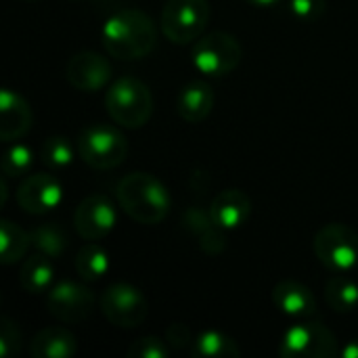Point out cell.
Instances as JSON below:
<instances>
[{"instance_id": "5b68a950", "label": "cell", "mask_w": 358, "mask_h": 358, "mask_svg": "<svg viewBox=\"0 0 358 358\" xmlns=\"http://www.w3.org/2000/svg\"><path fill=\"white\" fill-rule=\"evenodd\" d=\"M315 254L327 271L348 275L358 266V233L342 222L325 224L315 235Z\"/></svg>"}, {"instance_id": "9c48e42d", "label": "cell", "mask_w": 358, "mask_h": 358, "mask_svg": "<svg viewBox=\"0 0 358 358\" xmlns=\"http://www.w3.org/2000/svg\"><path fill=\"white\" fill-rule=\"evenodd\" d=\"M336 352L338 340L321 323H296L279 344V357L283 358H329Z\"/></svg>"}, {"instance_id": "83f0119b", "label": "cell", "mask_w": 358, "mask_h": 358, "mask_svg": "<svg viewBox=\"0 0 358 358\" xmlns=\"http://www.w3.org/2000/svg\"><path fill=\"white\" fill-rule=\"evenodd\" d=\"M128 358H168L170 357V344L166 340H159V338H141L136 340L128 352Z\"/></svg>"}, {"instance_id": "f546056e", "label": "cell", "mask_w": 358, "mask_h": 358, "mask_svg": "<svg viewBox=\"0 0 358 358\" xmlns=\"http://www.w3.org/2000/svg\"><path fill=\"white\" fill-rule=\"evenodd\" d=\"M287 6L294 17H298L302 21H315V19L323 17L327 2L325 0H289Z\"/></svg>"}, {"instance_id": "8992f818", "label": "cell", "mask_w": 358, "mask_h": 358, "mask_svg": "<svg viewBox=\"0 0 358 358\" xmlns=\"http://www.w3.org/2000/svg\"><path fill=\"white\" fill-rule=\"evenodd\" d=\"M243 59L241 42L229 31H212L201 36L193 46V65L212 78L233 73Z\"/></svg>"}, {"instance_id": "5bb4252c", "label": "cell", "mask_w": 358, "mask_h": 358, "mask_svg": "<svg viewBox=\"0 0 358 358\" xmlns=\"http://www.w3.org/2000/svg\"><path fill=\"white\" fill-rule=\"evenodd\" d=\"M31 128V109L27 101L10 90L4 88L0 92V138L4 143L19 141Z\"/></svg>"}, {"instance_id": "7402d4cb", "label": "cell", "mask_w": 358, "mask_h": 358, "mask_svg": "<svg viewBox=\"0 0 358 358\" xmlns=\"http://www.w3.org/2000/svg\"><path fill=\"white\" fill-rule=\"evenodd\" d=\"M29 245H31L29 233H25L21 227H17L10 220L0 222V262L2 264L19 262L27 254Z\"/></svg>"}, {"instance_id": "d6a6232c", "label": "cell", "mask_w": 358, "mask_h": 358, "mask_svg": "<svg viewBox=\"0 0 358 358\" xmlns=\"http://www.w3.org/2000/svg\"><path fill=\"white\" fill-rule=\"evenodd\" d=\"M248 2L254 4V6H260V8H268V6H277L283 0H248Z\"/></svg>"}, {"instance_id": "7a4b0ae2", "label": "cell", "mask_w": 358, "mask_h": 358, "mask_svg": "<svg viewBox=\"0 0 358 358\" xmlns=\"http://www.w3.org/2000/svg\"><path fill=\"white\" fill-rule=\"evenodd\" d=\"M117 201L122 210L141 224H159L170 214L168 189L147 172L126 174L117 185Z\"/></svg>"}, {"instance_id": "4fadbf2b", "label": "cell", "mask_w": 358, "mask_h": 358, "mask_svg": "<svg viewBox=\"0 0 358 358\" xmlns=\"http://www.w3.org/2000/svg\"><path fill=\"white\" fill-rule=\"evenodd\" d=\"M111 65L105 57L94 50H82L67 61L65 78L67 82L82 92H96L107 86L111 80Z\"/></svg>"}, {"instance_id": "2e32d148", "label": "cell", "mask_w": 358, "mask_h": 358, "mask_svg": "<svg viewBox=\"0 0 358 358\" xmlns=\"http://www.w3.org/2000/svg\"><path fill=\"white\" fill-rule=\"evenodd\" d=\"M273 302L279 313L292 319H310L317 315L315 294L298 281H281L273 289Z\"/></svg>"}, {"instance_id": "ffe728a7", "label": "cell", "mask_w": 358, "mask_h": 358, "mask_svg": "<svg viewBox=\"0 0 358 358\" xmlns=\"http://www.w3.org/2000/svg\"><path fill=\"white\" fill-rule=\"evenodd\" d=\"M52 258L44 254L29 256L19 271V283L27 294H44L50 292L52 281H55V266L50 262Z\"/></svg>"}, {"instance_id": "9a60e30c", "label": "cell", "mask_w": 358, "mask_h": 358, "mask_svg": "<svg viewBox=\"0 0 358 358\" xmlns=\"http://www.w3.org/2000/svg\"><path fill=\"white\" fill-rule=\"evenodd\" d=\"M210 214L224 231L241 229L252 216V199L241 189H224L214 197Z\"/></svg>"}, {"instance_id": "484cf974", "label": "cell", "mask_w": 358, "mask_h": 358, "mask_svg": "<svg viewBox=\"0 0 358 358\" xmlns=\"http://www.w3.org/2000/svg\"><path fill=\"white\" fill-rule=\"evenodd\" d=\"M34 166V151L27 145H10L2 157V172L6 178H15V176H23L29 174Z\"/></svg>"}, {"instance_id": "cb8c5ba5", "label": "cell", "mask_w": 358, "mask_h": 358, "mask_svg": "<svg viewBox=\"0 0 358 358\" xmlns=\"http://www.w3.org/2000/svg\"><path fill=\"white\" fill-rule=\"evenodd\" d=\"M76 271L84 281H99L109 271V256L96 243H86L76 256Z\"/></svg>"}, {"instance_id": "8fae6325", "label": "cell", "mask_w": 358, "mask_h": 358, "mask_svg": "<svg viewBox=\"0 0 358 358\" xmlns=\"http://www.w3.org/2000/svg\"><path fill=\"white\" fill-rule=\"evenodd\" d=\"M117 224L115 206L105 195L86 197L73 214V227L78 235L86 241H99L109 235Z\"/></svg>"}, {"instance_id": "1f68e13d", "label": "cell", "mask_w": 358, "mask_h": 358, "mask_svg": "<svg viewBox=\"0 0 358 358\" xmlns=\"http://www.w3.org/2000/svg\"><path fill=\"white\" fill-rule=\"evenodd\" d=\"M342 357L344 358H358V340L350 342L344 350H342Z\"/></svg>"}, {"instance_id": "30bf717a", "label": "cell", "mask_w": 358, "mask_h": 358, "mask_svg": "<svg viewBox=\"0 0 358 358\" xmlns=\"http://www.w3.org/2000/svg\"><path fill=\"white\" fill-rule=\"evenodd\" d=\"M94 304H96L94 294L88 287L73 281H61L52 285L46 298L48 313L61 323L86 321L92 315Z\"/></svg>"}, {"instance_id": "6da1fadb", "label": "cell", "mask_w": 358, "mask_h": 358, "mask_svg": "<svg viewBox=\"0 0 358 358\" xmlns=\"http://www.w3.org/2000/svg\"><path fill=\"white\" fill-rule=\"evenodd\" d=\"M103 44L111 57L122 61L143 59L157 44V29L149 15L136 8L113 13L103 25Z\"/></svg>"}, {"instance_id": "d4e9b609", "label": "cell", "mask_w": 358, "mask_h": 358, "mask_svg": "<svg viewBox=\"0 0 358 358\" xmlns=\"http://www.w3.org/2000/svg\"><path fill=\"white\" fill-rule=\"evenodd\" d=\"M29 237H31V245L40 254H44V256H48L52 260L61 258L67 252V245H69L65 231L61 227H57V224H38L29 233Z\"/></svg>"}, {"instance_id": "e0dca14e", "label": "cell", "mask_w": 358, "mask_h": 358, "mask_svg": "<svg viewBox=\"0 0 358 358\" xmlns=\"http://www.w3.org/2000/svg\"><path fill=\"white\" fill-rule=\"evenodd\" d=\"M182 222H185V227L189 229V233L195 237V241L199 243V248L206 254L218 256V254L224 252V248H227L224 229L212 218L210 212H203L199 208H191L182 216Z\"/></svg>"}, {"instance_id": "44dd1931", "label": "cell", "mask_w": 358, "mask_h": 358, "mask_svg": "<svg viewBox=\"0 0 358 358\" xmlns=\"http://www.w3.org/2000/svg\"><path fill=\"white\" fill-rule=\"evenodd\" d=\"M193 357L197 358H239L241 357V348L237 346V342L233 338H229L222 331L216 329H208L201 331L195 340H193Z\"/></svg>"}, {"instance_id": "4316f807", "label": "cell", "mask_w": 358, "mask_h": 358, "mask_svg": "<svg viewBox=\"0 0 358 358\" xmlns=\"http://www.w3.org/2000/svg\"><path fill=\"white\" fill-rule=\"evenodd\" d=\"M42 162L52 168V170H61L67 168L73 159V149L71 145L63 138V136H50L44 141L42 145V153H40Z\"/></svg>"}, {"instance_id": "7c38bea8", "label": "cell", "mask_w": 358, "mask_h": 358, "mask_svg": "<svg viewBox=\"0 0 358 358\" xmlns=\"http://www.w3.org/2000/svg\"><path fill=\"white\" fill-rule=\"evenodd\" d=\"M17 201L27 214H48L63 201V187L52 174H29L17 189Z\"/></svg>"}, {"instance_id": "277c9868", "label": "cell", "mask_w": 358, "mask_h": 358, "mask_svg": "<svg viewBox=\"0 0 358 358\" xmlns=\"http://www.w3.org/2000/svg\"><path fill=\"white\" fill-rule=\"evenodd\" d=\"M78 153L94 170L117 168L128 155L126 136L107 124H92L78 136Z\"/></svg>"}, {"instance_id": "f1b7e54d", "label": "cell", "mask_w": 358, "mask_h": 358, "mask_svg": "<svg viewBox=\"0 0 358 358\" xmlns=\"http://www.w3.org/2000/svg\"><path fill=\"white\" fill-rule=\"evenodd\" d=\"M21 350V331L8 317L0 319V357L10 358Z\"/></svg>"}, {"instance_id": "ba28073f", "label": "cell", "mask_w": 358, "mask_h": 358, "mask_svg": "<svg viewBox=\"0 0 358 358\" xmlns=\"http://www.w3.org/2000/svg\"><path fill=\"white\" fill-rule=\"evenodd\" d=\"M101 313L103 317L120 329H134L145 323L149 317V302L145 294L128 283L109 285L101 294Z\"/></svg>"}, {"instance_id": "603a6c76", "label": "cell", "mask_w": 358, "mask_h": 358, "mask_svg": "<svg viewBox=\"0 0 358 358\" xmlns=\"http://www.w3.org/2000/svg\"><path fill=\"white\" fill-rule=\"evenodd\" d=\"M325 300L340 315L352 313L358 306V283L346 275H336L325 285Z\"/></svg>"}, {"instance_id": "4dcf8cb0", "label": "cell", "mask_w": 358, "mask_h": 358, "mask_svg": "<svg viewBox=\"0 0 358 358\" xmlns=\"http://www.w3.org/2000/svg\"><path fill=\"white\" fill-rule=\"evenodd\" d=\"M193 340L191 338V331L180 325V323H174L166 329V342L172 346V348H185V346H193Z\"/></svg>"}, {"instance_id": "d6986e66", "label": "cell", "mask_w": 358, "mask_h": 358, "mask_svg": "<svg viewBox=\"0 0 358 358\" xmlns=\"http://www.w3.org/2000/svg\"><path fill=\"white\" fill-rule=\"evenodd\" d=\"M78 352L76 336L65 327H46L29 344L31 358H71Z\"/></svg>"}, {"instance_id": "ac0fdd59", "label": "cell", "mask_w": 358, "mask_h": 358, "mask_svg": "<svg viewBox=\"0 0 358 358\" xmlns=\"http://www.w3.org/2000/svg\"><path fill=\"white\" fill-rule=\"evenodd\" d=\"M214 103H216L214 88L208 82L195 80L180 88L178 99H176V111L182 120L197 124V122H203L212 113Z\"/></svg>"}, {"instance_id": "52a82bcc", "label": "cell", "mask_w": 358, "mask_h": 358, "mask_svg": "<svg viewBox=\"0 0 358 358\" xmlns=\"http://www.w3.org/2000/svg\"><path fill=\"white\" fill-rule=\"evenodd\" d=\"M208 0H168L162 10V31L174 44H189L201 36L210 21Z\"/></svg>"}, {"instance_id": "3957f363", "label": "cell", "mask_w": 358, "mask_h": 358, "mask_svg": "<svg viewBox=\"0 0 358 358\" xmlns=\"http://www.w3.org/2000/svg\"><path fill=\"white\" fill-rule=\"evenodd\" d=\"M105 109L115 124L124 128H141L153 113V94L138 78L124 76L109 86L105 94Z\"/></svg>"}]
</instances>
